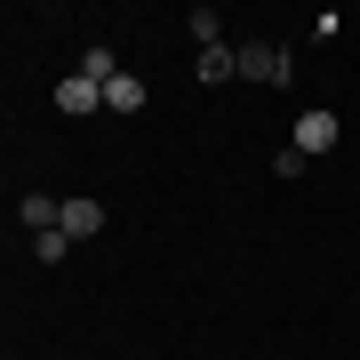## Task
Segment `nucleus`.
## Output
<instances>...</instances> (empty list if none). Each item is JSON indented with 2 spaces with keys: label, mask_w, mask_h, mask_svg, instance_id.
I'll return each instance as SVG.
<instances>
[{
  "label": "nucleus",
  "mask_w": 360,
  "mask_h": 360,
  "mask_svg": "<svg viewBox=\"0 0 360 360\" xmlns=\"http://www.w3.org/2000/svg\"><path fill=\"white\" fill-rule=\"evenodd\" d=\"M56 217H65V200H49V193H25V224H32V232H49Z\"/></svg>",
  "instance_id": "nucleus-8"
},
{
  "label": "nucleus",
  "mask_w": 360,
  "mask_h": 360,
  "mask_svg": "<svg viewBox=\"0 0 360 360\" xmlns=\"http://www.w3.org/2000/svg\"><path fill=\"white\" fill-rule=\"evenodd\" d=\"M32 257H40V264H65V257H72V240L49 224V232H32Z\"/></svg>",
  "instance_id": "nucleus-9"
},
{
  "label": "nucleus",
  "mask_w": 360,
  "mask_h": 360,
  "mask_svg": "<svg viewBox=\"0 0 360 360\" xmlns=\"http://www.w3.org/2000/svg\"><path fill=\"white\" fill-rule=\"evenodd\" d=\"M56 232H65V240H96V232H104V200L72 193V200H65V217H56Z\"/></svg>",
  "instance_id": "nucleus-4"
},
{
  "label": "nucleus",
  "mask_w": 360,
  "mask_h": 360,
  "mask_svg": "<svg viewBox=\"0 0 360 360\" xmlns=\"http://www.w3.org/2000/svg\"><path fill=\"white\" fill-rule=\"evenodd\" d=\"M56 112H65V120H89V112H104V89H96L89 72H65V80H56Z\"/></svg>",
  "instance_id": "nucleus-1"
},
{
  "label": "nucleus",
  "mask_w": 360,
  "mask_h": 360,
  "mask_svg": "<svg viewBox=\"0 0 360 360\" xmlns=\"http://www.w3.org/2000/svg\"><path fill=\"white\" fill-rule=\"evenodd\" d=\"M144 96H153V89H144L136 72H112V80H104V112H144Z\"/></svg>",
  "instance_id": "nucleus-5"
},
{
  "label": "nucleus",
  "mask_w": 360,
  "mask_h": 360,
  "mask_svg": "<svg viewBox=\"0 0 360 360\" xmlns=\"http://www.w3.org/2000/svg\"><path fill=\"white\" fill-rule=\"evenodd\" d=\"M296 65H288V49H272V40H248L240 49V80H288Z\"/></svg>",
  "instance_id": "nucleus-3"
},
{
  "label": "nucleus",
  "mask_w": 360,
  "mask_h": 360,
  "mask_svg": "<svg viewBox=\"0 0 360 360\" xmlns=\"http://www.w3.org/2000/svg\"><path fill=\"white\" fill-rule=\"evenodd\" d=\"M184 32H193L200 49H224V16H217V8H193V16H184Z\"/></svg>",
  "instance_id": "nucleus-6"
},
{
  "label": "nucleus",
  "mask_w": 360,
  "mask_h": 360,
  "mask_svg": "<svg viewBox=\"0 0 360 360\" xmlns=\"http://www.w3.org/2000/svg\"><path fill=\"white\" fill-rule=\"evenodd\" d=\"M336 136H345V120H336L328 104H321V112H304V120H296V153H304V160H312V153H336Z\"/></svg>",
  "instance_id": "nucleus-2"
},
{
  "label": "nucleus",
  "mask_w": 360,
  "mask_h": 360,
  "mask_svg": "<svg viewBox=\"0 0 360 360\" xmlns=\"http://www.w3.org/2000/svg\"><path fill=\"white\" fill-rule=\"evenodd\" d=\"M240 72V49H200V80L217 89V80H232Z\"/></svg>",
  "instance_id": "nucleus-7"
}]
</instances>
